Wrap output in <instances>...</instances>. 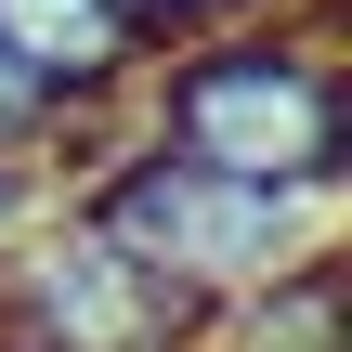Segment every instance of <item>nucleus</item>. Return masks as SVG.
I'll return each instance as SVG.
<instances>
[{"instance_id": "nucleus-3", "label": "nucleus", "mask_w": 352, "mask_h": 352, "mask_svg": "<svg viewBox=\"0 0 352 352\" xmlns=\"http://www.w3.org/2000/svg\"><path fill=\"white\" fill-rule=\"evenodd\" d=\"M0 65L65 118V144H78V170H91V131H104V104L144 91L157 39H144L131 0H0Z\"/></svg>"}, {"instance_id": "nucleus-5", "label": "nucleus", "mask_w": 352, "mask_h": 352, "mask_svg": "<svg viewBox=\"0 0 352 352\" xmlns=\"http://www.w3.org/2000/svg\"><path fill=\"white\" fill-rule=\"evenodd\" d=\"M131 13H144V39H170V26L222 39V26H287V13H340V0H131Z\"/></svg>"}, {"instance_id": "nucleus-1", "label": "nucleus", "mask_w": 352, "mask_h": 352, "mask_svg": "<svg viewBox=\"0 0 352 352\" xmlns=\"http://www.w3.org/2000/svg\"><path fill=\"white\" fill-rule=\"evenodd\" d=\"M144 144H157V157H196V170H222V183H300V196H340V183H352L340 13L183 39L170 65H144Z\"/></svg>"}, {"instance_id": "nucleus-4", "label": "nucleus", "mask_w": 352, "mask_h": 352, "mask_svg": "<svg viewBox=\"0 0 352 352\" xmlns=\"http://www.w3.org/2000/svg\"><path fill=\"white\" fill-rule=\"evenodd\" d=\"M196 352H352V327H340V248H314V261H287L274 287L222 300Z\"/></svg>"}, {"instance_id": "nucleus-2", "label": "nucleus", "mask_w": 352, "mask_h": 352, "mask_svg": "<svg viewBox=\"0 0 352 352\" xmlns=\"http://www.w3.org/2000/svg\"><path fill=\"white\" fill-rule=\"evenodd\" d=\"M65 222H91L118 261H144V274L183 287L196 314H222V300L274 287L287 261H314L327 222H340V196H300V183H222V170L157 157V144L131 131L118 157H91V170L65 183Z\"/></svg>"}, {"instance_id": "nucleus-6", "label": "nucleus", "mask_w": 352, "mask_h": 352, "mask_svg": "<svg viewBox=\"0 0 352 352\" xmlns=\"http://www.w3.org/2000/svg\"><path fill=\"white\" fill-rule=\"evenodd\" d=\"M39 222H52V183L0 157V248H13V235H39Z\"/></svg>"}]
</instances>
